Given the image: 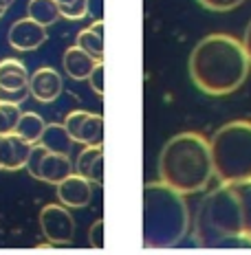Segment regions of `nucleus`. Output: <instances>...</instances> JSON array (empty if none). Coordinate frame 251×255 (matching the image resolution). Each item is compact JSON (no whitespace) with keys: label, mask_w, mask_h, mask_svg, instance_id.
<instances>
[{"label":"nucleus","mask_w":251,"mask_h":255,"mask_svg":"<svg viewBox=\"0 0 251 255\" xmlns=\"http://www.w3.org/2000/svg\"><path fill=\"white\" fill-rule=\"evenodd\" d=\"M31 143L22 139L18 132L0 134V169L2 172H18L26 165L31 154Z\"/></svg>","instance_id":"9d476101"},{"label":"nucleus","mask_w":251,"mask_h":255,"mask_svg":"<svg viewBox=\"0 0 251 255\" xmlns=\"http://www.w3.org/2000/svg\"><path fill=\"white\" fill-rule=\"evenodd\" d=\"M38 225L46 240L57 247L71 244L75 238V218H73L71 209L62 203H49L42 207V211L38 214Z\"/></svg>","instance_id":"0eeeda50"},{"label":"nucleus","mask_w":251,"mask_h":255,"mask_svg":"<svg viewBox=\"0 0 251 255\" xmlns=\"http://www.w3.org/2000/svg\"><path fill=\"white\" fill-rule=\"evenodd\" d=\"M95 64H97V60L90 57L84 49H79L77 44L68 46V49L64 51V57H62L64 71H66V75L71 79H75V82H84V79H88L90 71L95 68Z\"/></svg>","instance_id":"ddd939ff"},{"label":"nucleus","mask_w":251,"mask_h":255,"mask_svg":"<svg viewBox=\"0 0 251 255\" xmlns=\"http://www.w3.org/2000/svg\"><path fill=\"white\" fill-rule=\"evenodd\" d=\"M24 169L31 174V178L42 180V183L49 185H57L60 180H64L68 174L75 172V165L71 161V154H57V152H49L35 143L31 147L29 161H26Z\"/></svg>","instance_id":"423d86ee"},{"label":"nucleus","mask_w":251,"mask_h":255,"mask_svg":"<svg viewBox=\"0 0 251 255\" xmlns=\"http://www.w3.org/2000/svg\"><path fill=\"white\" fill-rule=\"evenodd\" d=\"M20 106L15 104H0V134L15 130V124L20 119Z\"/></svg>","instance_id":"412c9836"},{"label":"nucleus","mask_w":251,"mask_h":255,"mask_svg":"<svg viewBox=\"0 0 251 255\" xmlns=\"http://www.w3.org/2000/svg\"><path fill=\"white\" fill-rule=\"evenodd\" d=\"M75 44L97 62H104V20H95L90 26L79 31Z\"/></svg>","instance_id":"4468645a"},{"label":"nucleus","mask_w":251,"mask_h":255,"mask_svg":"<svg viewBox=\"0 0 251 255\" xmlns=\"http://www.w3.org/2000/svg\"><path fill=\"white\" fill-rule=\"evenodd\" d=\"M214 176L210 139L201 132H181L165 141L159 154V180L181 194H201Z\"/></svg>","instance_id":"f03ea898"},{"label":"nucleus","mask_w":251,"mask_h":255,"mask_svg":"<svg viewBox=\"0 0 251 255\" xmlns=\"http://www.w3.org/2000/svg\"><path fill=\"white\" fill-rule=\"evenodd\" d=\"M0 7H4V9H9V2H7V0H0Z\"/></svg>","instance_id":"c85d7f7f"},{"label":"nucleus","mask_w":251,"mask_h":255,"mask_svg":"<svg viewBox=\"0 0 251 255\" xmlns=\"http://www.w3.org/2000/svg\"><path fill=\"white\" fill-rule=\"evenodd\" d=\"M62 75L51 66H42L29 75L31 97L40 104H53L62 95Z\"/></svg>","instance_id":"9b49d317"},{"label":"nucleus","mask_w":251,"mask_h":255,"mask_svg":"<svg viewBox=\"0 0 251 255\" xmlns=\"http://www.w3.org/2000/svg\"><path fill=\"white\" fill-rule=\"evenodd\" d=\"M55 187H57V198H60V203L66 205L68 209H84V207H88L90 200H93V183L77 172L68 174Z\"/></svg>","instance_id":"1a4fd4ad"},{"label":"nucleus","mask_w":251,"mask_h":255,"mask_svg":"<svg viewBox=\"0 0 251 255\" xmlns=\"http://www.w3.org/2000/svg\"><path fill=\"white\" fill-rule=\"evenodd\" d=\"M190 77L201 93L210 97L232 95L249 75V55L243 40L229 33H210L192 49Z\"/></svg>","instance_id":"f257e3e1"},{"label":"nucleus","mask_w":251,"mask_h":255,"mask_svg":"<svg viewBox=\"0 0 251 255\" xmlns=\"http://www.w3.org/2000/svg\"><path fill=\"white\" fill-rule=\"evenodd\" d=\"M26 15L44 26H49L55 22V20L62 18L60 9H57V0H29V4H26Z\"/></svg>","instance_id":"a211bd4d"},{"label":"nucleus","mask_w":251,"mask_h":255,"mask_svg":"<svg viewBox=\"0 0 251 255\" xmlns=\"http://www.w3.org/2000/svg\"><path fill=\"white\" fill-rule=\"evenodd\" d=\"M194 240L203 249H251L232 183H221L203 198L194 220Z\"/></svg>","instance_id":"7ed1b4c3"},{"label":"nucleus","mask_w":251,"mask_h":255,"mask_svg":"<svg viewBox=\"0 0 251 255\" xmlns=\"http://www.w3.org/2000/svg\"><path fill=\"white\" fill-rule=\"evenodd\" d=\"M104 77H106L104 62H97L95 68L90 71V75H88V84H90V88H93V93L99 95V97L104 95Z\"/></svg>","instance_id":"b1692460"},{"label":"nucleus","mask_w":251,"mask_h":255,"mask_svg":"<svg viewBox=\"0 0 251 255\" xmlns=\"http://www.w3.org/2000/svg\"><path fill=\"white\" fill-rule=\"evenodd\" d=\"M4 11H7V9H4V7H0V18H2V15H4Z\"/></svg>","instance_id":"c756f323"},{"label":"nucleus","mask_w":251,"mask_h":255,"mask_svg":"<svg viewBox=\"0 0 251 255\" xmlns=\"http://www.w3.org/2000/svg\"><path fill=\"white\" fill-rule=\"evenodd\" d=\"M9 44H11V49L20 51V53H26V51H35L38 46H42L46 42V26L35 22L33 18H20L15 20V22L9 26Z\"/></svg>","instance_id":"6e6552de"},{"label":"nucleus","mask_w":251,"mask_h":255,"mask_svg":"<svg viewBox=\"0 0 251 255\" xmlns=\"http://www.w3.org/2000/svg\"><path fill=\"white\" fill-rule=\"evenodd\" d=\"M86 117H88L86 110H73V113H68L66 119H64V128H66L68 134L73 136V141L77 139V132H79V128H82L84 121H86Z\"/></svg>","instance_id":"5701e85b"},{"label":"nucleus","mask_w":251,"mask_h":255,"mask_svg":"<svg viewBox=\"0 0 251 255\" xmlns=\"http://www.w3.org/2000/svg\"><path fill=\"white\" fill-rule=\"evenodd\" d=\"M31 95L29 86H22V88H4L0 86V104H15L20 106L26 97Z\"/></svg>","instance_id":"4be33fe9"},{"label":"nucleus","mask_w":251,"mask_h":255,"mask_svg":"<svg viewBox=\"0 0 251 255\" xmlns=\"http://www.w3.org/2000/svg\"><path fill=\"white\" fill-rule=\"evenodd\" d=\"M243 46H245V51H247L249 62H251V22L247 24V29H245V35H243Z\"/></svg>","instance_id":"cd10ccee"},{"label":"nucleus","mask_w":251,"mask_h":255,"mask_svg":"<svg viewBox=\"0 0 251 255\" xmlns=\"http://www.w3.org/2000/svg\"><path fill=\"white\" fill-rule=\"evenodd\" d=\"M9 73H18V75H29L26 66L15 57H7L0 62V75H9Z\"/></svg>","instance_id":"a878e982"},{"label":"nucleus","mask_w":251,"mask_h":255,"mask_svg":"<svg viewBox=\"0 0 251 255\" xmlns=\"http://www.w3.org/2000/svg\"><path fill=\"white\" fill-rule=\"evenodd\" d=\"M88 240H90V247H95V249H104V218L95 220V225L90 227V231H88Z\"/></svg>","instance_id":"bb28decb"},{"label":"nucleus","mask_w":251,"mask_h":255,"mask_svg":"<svg viewBox=\"0 0 251 255\" xmlns=\"http://www.w3.org/2000/svg\"><path fill=\"white\" fill-rule=\"evenodd\" d=\"M245 0H199V4H203L210 11H232V9L240 7Z\"/></svg>","instance_id":"393cba45"},{"label":"nucleus","mask_w":251,"mask_h":255,"mask_svg":"<svg viewBox=\"0 0 251 255\" xmlns=\"http://www.w3.org/2000/svg\"><path fill=\"white\" fill-rule=\"evenodd\" d=\"M75 172L86 176L90 183H104V145H86L75 161Z\"/></svg>","instance_id":"f8f14e48"},{"label":"nucleus","mask_w":251,"mask_h":255,"mask_svg":"<svg viewBox=\"0 0 251 255\" xmlns=\"http://www.w3.org/2000/svg\"><path fill=\"white\" fill-rule=\"evenodd\" d=\"M75 141L82 143V145H104V117L88 113Z\"/></svg>","instance_id":"f3484780"},{"label":"nucleus","mask_w":251,"mask_h":255,"mask_svg":"<svg viewBox=\"0 0 251 255\" xmlns=\"http://www.w3.org/2000/svg\"><path fill=\"white\" fill-rule=\"evenodd\" d=\"M7 2H9V4H11V2H13V0H7Z\"/></svg>","instance_id":"7c9ffc66"},{"label":"nucleus","mask_w":251,"mask_h":255,"mask_svg":"<svg viewBox=\"0 0 251 255\" xmlns=\"http://www.w3.org/2000/svg\"><path fill=\"white\" fill-rule=\"evenodd\" d=\"M190 231V207L185 194L172 189L163 180L143 187V231L146 249H172Z\"/></svg>","instance_id":"20e7f679"},{"label":"nucleus","mask_w":251,"mask_h":255,"mask_svg":"<svg viewBox=\"0 0 251 255\" xmlns=\"http://www.w3.org/2000/svg\"><path fill=\"white\" fill-rule=\"evenodd\" d=\"M234 191L238 196L240 209H243V220H245V233L251 236V178L234 180Z\"/></svg>","instance_id":"6ab92c4d"},{"label":"nucleus","mask_w":251,"mask_h":255,"mask_svg":"<svg viewBox=\"0 0 251 255\" xmlns=\"http://www.w3.org/2000/svg\"><path fill=\"white\" fill-rule=\"evenodd\" d=\"M44 128H46V124L38 113H22L13 132H18L22 139H26L31 145H35V143H40V136H42V132H44Z\"/></svg>","instance_id":"dca6fc26"},{"label":"nucleus","mask_w":251,"mask_h":255,"mask_svg":"<svg viewBox=\"0 0 251 255\" xmlns=\"http://www.w3.org/2000/svg\"><path fill=\"white\" fill-rule=\"evenodd\" d=\"M214 176L221 183L251 178V121L234 119L210 139Z\"/></svg>","instance_id":"39448f33"},{"label":"nucleus","mask_w":251,"mask_h":255,"mask_svg":"<svg viewBox=\"0 0 251 255\" xmlns=\"http://www.w3.org/2000/svg\"><path fill=\"white\" fill-rule=\"evenodd\" d=\"M73 136L68 134V130L64 128V124H46L44 132L40 136V145L49 152L57 154H71L73 147Z\"/></svg>","instance_id":"2eb2a0df"},{"label":"nucleus","mask_w":251,"mask_h":255,"mask_svg":"<svg viewBox=\"0 0 251 255\" xmlns=\"http://www.w3.org/2000/svg\"><path fill=\"white\" fill-rule=\"evenodd\" d=\"M60 15L66 20H82L88 15V0H57Z\"/></svg>","instance_id":"aec40b11"}]
</instances>
